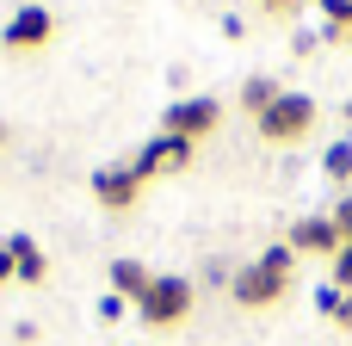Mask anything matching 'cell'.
<instances>
[{"label": "cell", "instance_id": "cell-19", "mask_svg": "<svg viewBox=\"0 0 352 346\" xmlns=\"http://www.w3.org/2000/svg\"><path fill=\"white\" fill-rule=\"evenodd\" d=\"M0 142H6V124H0Z\"/></svg>", "mask_w": 352, "mask_h": 346}, {"label": "cell", "instance_id": "cell-2", "mask_svg": "<svg viewBox=\"0 0 352 346\" xmlns=\"http://www.w3.org/2000/svg\"><path fill=\"white\" fill-rule=\"evenodd\" d=\"M192 297H198V291H192V279L155 272V285H148V291H142L130 310H136L148 328H173V322H186V316H192Z\"/></svg>", "mask_w": 352, "mask_h": 346}, {"label": "cell", "instance_id": "cell-16", "mask_svg": "<svg viewBox=\"0 0 352 346\" xmlns=\"http://www.w3.org/2000/svg\"><path fill=\"white\" fill-rule=\"evenodd\" d=\"M124 310H130V303H124L118 291H111V297H99V322H124Z\"/></svg>", "mask_w": 352, "mask_h": 346}, {"label": "cell", "instance_id": "cell-18", "mask_svg": "<svg viewBox=\"0 0 352 346\" xmlns=\"http://www.w3.org/2000/svg\"><path fill=\"white\" fill-rule=\"evenodd\" d=\"M260 6H266V12H278V19H291V12H297V0H260Z\"/></svg>", "mask_w": 352, "mask_h": 346}, {"label": "cell", "instance_id": "cell-11", "mask_svg": "<svg viewBox=\"0 0 352 346\" xmlns=\"http://www.w3.org/2000/svg\"><path fill=\"white\" fill-rule=\"evenodd\" d=\"M316 310H322L328 322H340V328L352 334V297H346V291H334V285H322V291H316Z\"/></svg>", "mask_w": 352, "mask_h": 346}, {"label": "cell", "instance_id": "cell-10", "mask_svg": "<svg viewBox=\"0 0 352 346\" xmlns=\"http://www.w3.org/2000/svg\"><path fill=\"white\" fill-rule=\"evenodd\" d=\"M148 285H155V272H142V260H111V291H118L124 303H136Z\"/></svg>", "mask_w": 352, "mask_h": 346}, {"label": "cell", "instance_id": "cell-3", "mask_svg": "<svg viewBox=\"0 0 352 346\" xmlns=\"http://www.w3.org/2000/svg\"><path fill=\"white\" fill-rule=\"evenodd\" d=\"M309 130H316V99H309V93H291V87H285V93L260 111V136H266V142H303Z\"/></svg>", "mask_w": 352, "mask_h": 346}, {"label": "cell", "instance_id": "cell-5", "mask_svg": "<svg viewBox=\"0 0 352 346\" xmlns=\"http://www.w3.org/2000/svg\"><path fill=\"white\" fill-rule=\"evenodd\" d=\"M136 167V180H161V173H179V167H192V142L186 136H155V142H142V155L130 161Z\"/></svg>", "mask_w": 352, "mask_h": 346}, {"label": "cell", "instance_id": "cell-9", "mask_svg": "<svg viewBox=\"0 0 352 346\" xmlns=\"http://www.w3.org/2000/svg\"><path fill=\"white\" fill-rule=\"evenodd\" d=\"M6 248H12V272H19V285H43V272H50V266H43V248H37L31 235H12Z\"/></svg>", "mask_w": 352, "mask_h": 346}, {"label": "cell", "instance_id": "cell-13", "mask_svg": "<svg viewBox=\"0 0 352 346\" xmlns=\"http://www.w3.org/2000/svg\"><path fill=\"white\" fill-rule=\"evenodd\" d=\"M322 173H328V180H352V142H334V149L322 155Z\"/></svg>", "mask_w": 352, "mask_h": 346}, {"label": "cell", "instance_id": "cell-17", "mask_svg": "<svg viewBox=\"0 0 352 346\" xmlns=\"http://www.w3.org/2000/svg\"><path fill=\"white\" fill-rule=\"evenodd\" d=\"M6 279H19V272H12V248L0 241V285H6Z\"/></svg>", "mask_w": 352, "mask_h": 346}, {"label": "cell", "instance_id": "cell-8", "mask_svg": "<svg viewBox=\"0 0 352 346\" xmlns=\"http://www.w3.org/2000/svg\"><path fill=\"white\" fill-rule=\"evenodd\" d=\"M291 254H322V260H334V254H340L334 217H303V223L291 229Z\"/></svg>", "mask_w": 352, "mask_h": 346}, {"label": "cell", "instance_id": "cell-14", "mask_svg": "<svg viewBox=\"0 0 352 346\" xmlns=\"http://www.w3.org/2000/svg\"><path fill=\"white\" fill-rule=\"evenodd\" d=\"M334 291L352 297V241H340V254H334Z\"/></svg>", "mask_w": 352, "mask_h": 346}, {"label": "cell", "instance_id": "cell-4", "mask_svg": "<svg viewBox=\"0 0 352 346\" xmlns=\"http://www.w3.org/2000/svg\"><path fill=\"white\" fill-rule=\"evenodd\" d=\"M217 118H223V105L198 93V99H173V105L161 111V130H167V136L198 142V136H210V130H217Z\"/></svg>", "mask_w": 352, "mask_h": 346}, {"label": "cell", "instance_id": "cell-12", "mask_svg": "<svg viewBox=\"0 0 352 346\" xmlns=\"http://www.w3.org/2000/svg\"><path fill=\"white\" fill-rule=\"evenodd\" d=\"M278 93H285V87H278V80H266V74H254V80H248V87H241V105H248V111H254V118H260V111H266V105H272V99H278Z\"/></svg>", "mask_w": 352, "mask_h": 346}, {"label": "cell", "instance_id": "cell-6", "mask_svg": "<svg viewBox=\"0 0 352 346\" xmlns=\"http://www.w3.org/2000/svg\"><path fill=\"white\" fill-rule=\"evenodd\" d=\"M50 37H56V19H50L43 6H19V12L6 19V31H0V50L19 56V50H43Z\"/></svg>", "mask_w": 352, "mask_h": 346}, {"label": "cell", "instance_id": "cell-15", "mask_svg": "<svg viewBox=\"0 0 352 346\" xmlns=\"http://www.w3.org/2000/svg\"><path fill=\"white\" fill-rule=\"evenodd\" d=\"M328 217H334V229H340V241H352V192L340 198V204H334V210H328Z\"/></svg>", "mask_w": 352, "mask_h": 346}, {"label": "cell", "instance_id": "cell-7", "mask_svg": "<svg viewBox=\"0 0 352 346\" xmlns=\"http://www.w3.org/2000/svg\"><path fill=\"white\" fill-rule=\"evenodd\" d=\"M136 192H142V180H136L130 161H124V167H93V198H99L105 210H130Z\"/></svg>", "mask_w": 352, "mask_h": 346}, {"label": "cell", "instance_id": "cell-1", "mask_svg": "<svg viewBox=\"0 0 352 346\" xmlns=\"http://www.w3.org/2000/svg\"><path fill=\"white\" fill-rule=\"evenodd\" d=\"M291 272H297V254H291V241H278V248H266L254 266H241V272L229 279V291H235V303L266 310V303H278V297L291 291Z\"/></svg>", "mask_w": 352, "mask_h": 346}]
</instances>
